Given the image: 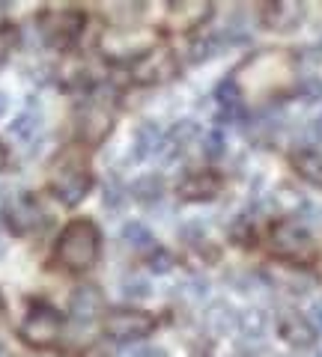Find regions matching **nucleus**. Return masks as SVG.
<instances>
[{
    "label": "nucleus",
    "mask_w": 322,
    "mask_h": 357,
    "mask_svg": "<svg viewBox=\"0 0 322 357\" xmlns=\"http://www.w3.org/2000/svg\"><path fill=\"white\" fill-rule=\"evenodd\" d=\"M149 295V283L140 280V277H129V280H123V298L129 301H143Z\"/></svg>",
    "instance_id": "obj_29"
},
{
    "label": "nucleus",
    "mask_w": 322,
    "mask_h": 357,
    "mask_svg": "<svg viewBox=\"0 0 322 357\" xmlns=\"http://www.w3.org/2000/svg\"><path fill=\"white\" fill-rule=\"evenodd\" d=\"M215 98H218V105L224 107V114L227 116H236L239 114V98H242V93H239V86H236V81H224L218 89H215Z\"/></svg>",
    "instance_id": "obj_23"
},
{
    "label": "nucleus",
    "mask_w": 322,
    "mask_h": 357,
    "mask_svg": "<svg viewBox=\"0 0 322 357\" xmlns=\"http://www.w3.org/2000/svg\"><path fill=\"white\" fill-rule=\"evenodd\" d=\"M155 319L143 310H114L105 319V333L117 342H129V340H140L152 333Z\"/></svg>",
    "instance_id": "obj_5"
},
{
    "label": "nucleus",
    "mask_w": 322,
    "mask_h": 357,
    "mask_svg": "<svg viewBox=\"0 0 322 357\" xmlns=\"http://www.w3.org/2000/svg\"><path fill=\"white\" fill-rule=\"evenodd\" d=\"M84 18L66 9V13H48L42 15V33H45L48 42H57V45H69L78 33H81Z\"/></svg>",
    "instance_id": "obj_12"
},
{
    "label": "nucleus",
    "mask_w": 322,
    "mask_h": 357,
    "mask_svg": "<svg viewBox=\"0 0 322 357\" xmlns=\"http://www.w3.org/2000/svg\"><path fill=\"white\" fill-rule=\"evenodd\" d=\"M102 199H105V206H108V208H123V203H126V191H123V182H119L117 176H108Z\"/></svg>",
    "instance_id": "obj_24"
},
{
    "label": "nucleus",
    "mask_w": 322,
    "mask_h": 357,
    "mask_svg": "<svg viewBox=\"0 0 322 357\" xmlns=\"http://www.w3.org/2000/svg\"><path fill=\"white\" fill-rule=\"evenodd\" d=\"M51 191L57 194L60 203L66 206H78L90 191V173L87 164L78 155H63L51 170Z\"/></svg>",
    "instance_id": "obj_2"
},
{
    "label": "nucleus",
    "mask_w": 322,
    "mask_h": 357,
    "mask_svg": "<svg viewBox=\"0 0 322 357\" xmlns=\"http://www.w3.org/2000/svg\"><path fill=\"white\" fill-rule=\"evenodd\" d=\"M203 152H206V158H221V155H224V134H221L218 128L206 134V146H203Z\"/></svg>",
    "instance_id": "obj_30"
},
{
    "label": "nucleus",
    "mask_w": 322,
    "mask_h": 357,
    "mask_svg": "<svg viewBox=\"0 0 322 357\" xmlns=\"http://www.w3.org/2000/svg\"><path fill=\"white\" fill-rule=\"evenodd\" d=\"M149 268L155 274H164V271H170V256L168 253H152V259H149Z\"/></svg>",
    "instance_id": "obj_32"
},
{
    "label": "nucleus",
    "mask_w": 322,
    "mask_h": 357,
    "mask_svg": "<svg viewBox=\"0 0 322 357\" xmlns=\"http://www.w3.org/2000/svg\"><path fill=\"white\" fill-rule=\"evenodd\" d=\"M302 93H305L307 102H319V98H322V81H305Z\"/></svg>",
    "instance_id": "obj_33"
},
{
    "label": "nucleus",
    "mask_w": 322,
    "mask_h": 357,
    "mask_svg": "<svg viewBox=\"0 0 322 357\" xmlns=\"http://www.w3.org/2000/svg\"><path fill=\"white\" fill-rule=\"evenodd\" d=\"M173 75H176V57L168 48H149L131 66V77L138 84H161L170 81Z\"/></svg>",
    "instance_id": "obj_6"
},
{
    "label": "nucleus",
    "mask_w": 322,
    "mask_h": 357,
    "mask_svg": "<svg viewBox=\"0 0 322 357\" xmlns=\"http://www.w3.org/2000/svg\"><path fill=\"white\" fill-rule=\"evenodd\" d=\"M260 18L269 30H295L305 18V9L302 3H265Z\"/></svg>",
    "instance_id": "obj_14"
},
{
    "label": "nucleus",
    "mask_w": 322,
    "mask_h": 357,
    "mask_svg": "<svg viewBox=\"0 0 322 357\" xmlns=\"http://www.w3.org/2000/svg\"><path fill=\"white\" fill-rule=\"evenodd\" d=\"M180 289H182V295H185L188 301H203V298L209 295V283L203 280V277H188V280H185Z\"/></svg>",
    "instance_id": "obj_28"
},
{
    "label": "nucleus",
    "mask_w": 322,
    "mask_h": 357,
    "mask_svg": "<svg viewBox=\"0 0 322 357\" xmlns=\"http://www.w3.org/2000/svg\"><path fill=\"white\" fill-rule=\"evenodd\" d=\"M123 357H164V351L161 349H152V345H140V349L126 351Z\"/></svg>",
    "instance_id": "obj_34"
},
{
    "label": "nucleus",
    "mask_w": 322,
    "mask_h": 357,
    "mask_svg": "<svg viewBox=\"0 0 322 357\" xmlns=\"http://www.w3.org/2000/svg\"><path fill=\"white\" fill-rule=\"evenodd\" d=\"M6 158H9V155H6V149L0 146V170H3V167H6Z\"/></svg>",
    "instance_id": "obj_37"
},
{
    "label": "nucleus",
    "mask_w": 322,
    "mask_h": 357,
    "mask_svg": "<svg viewBox=\"0 0 322 357\" xmlns=\"http://www.w3.org/2000/svg\"><path fill=\"white\" fill-rule=\"evenodd\" d=\"M6 253V248H3V241H0V256H3Z\"/></svg>",
    "instance_id": "obj_38"
},
{
    "label": "nucleus",
    "mask_w": 322,
    "mask_h": 357,
    "mask_svg": "<svg viewBox=\"0 0 322 357\" xmlns=\"http://www.w3.org/2000/svg\"><path fill=\"white\" fill-rule=\"evenodd\" d=\"M310 319H314V325L322 328V301H314V307H310Z\"/></svg>",
    "instance_id": "obj_35"
},
{
    "label": "nucleus",
    "mask_w": 322,
    "mask_h": 357,
    "mask_svg": "<svg viewBox=\"0 0 322 357\" xmlns=\"http://www.w3.org/2000/svg\"><path fill=\"white\" fill-rule=\"evenodd\" d=\"M13 48H15V30L9 24H3L0 27V60H6Z\"/></svg>",
    "instance_id": "obj_31"
},
{
    "label": "nucleus",
    "mask_w": 322,
    "mask_h": 357,
    "mask_svg": "<svg viewBox=\"0 0 322 357\" xmlns=\"http://www.w3.org/2000/svg\"><path fill=\"white\" fill-rule=\"evenodd\" d=\"M221 45H224V39H218V36H209L203 42H194L191 45V60L200 63V60H206V57H215V54L221 51Z\"/></svg>",
    "instance_id": "obj_25"
},
{
    "label": "nucleus",
    "mask_w": 322,
    "mask_h": 357,
    "mask_svg": "<svg viewBox=\"0 0 322 357\" xmlns=\"http://www.w3.org/2000/svg\"><path fill=\"white\" fill-rule=\"evenodd\" d=\"M218 191H221V176L215 170H194L180 178V197L191 199V203L212 199Z\"/></svg>",
    "instance_id": "obj_10"
},
{
    "label": "nucleus",
    "mask_w": 322,
    "mask_h": 357,
    "mask_svg": "<svg viewBox=\"0 0 322 357\" xmlns=\"http://www.w3.org/2000/svg\"><path fill=\"white\" fill-rule=\"evenodd\" d=\"M239 337H242V345H260L265 331H269V312L254 307V310H245L239 312Z\"/></svg>",
    "instance_id": "obj_15"
},
{
    "label": "nucleus",
    "mask_w": 322,
    "mask_h": 357,
    "mask_svg": "<svg viewBox=\"0 0 322 357\" xmlns=\"http://www.w3.org/2000/svg\"><path fill=\"white\" fill-rule=\"evenodd\" d=\"M236 325H239V312L233 310L227 301H215V304L206 310V328L212 337H227Z\"/></svg>",
    "instance_id": "obj_17"
},
{
    "label": "nucleus",
    "mask_w": 322,
    "mask_h": 357,
    "mask_svg": "<svg viewBox=\"0 0 322 357\" xmlns=\"http://www.w3.org/2000/svg\"><path fill=\"white\" fill-rule=\"evenodd\" d=\"M42 131V114L36 107H27L24 114H18L15 122H9V134L18 140H33Z\"/></svg>",
    "instance_id": "obj_20"
},
{
    "label": "nucleus",
    "mask_w": 322,
    "mask_h": 357,
    "mask_svg": "<svg viewBox=\"0 0 322 357\" xmlns=\"http://www.w3.org/2000/svg\"><path fill=\"white\" fill-rule=\"evenodd\" d=\"M293 170L305 178V182L322 188V152L316 149H295L293 152Z\"/></svg>",
    "instance_id": "obj_18"
},
{
    "label": "nucleus",
    "mask_w": 322,
    "mask_h": 357,
    "mask_svg": "<svg viewBox=\"0 0 322 357\" xmlns=\"http://www.w3.org/2000/svg\"><path fill=\"white\" fill-rule=\"evenodd\" d=\"M98 256V229L90 220H72L60 232L57 241V262L69 271H84Z\"/></svg>",
    "instance_id": "obj_1"
},
{
    "label": "nucleus",
    "mask_w": 322,
    "mask_h": 357,
    "mask_svg": "<svg viewBox=\"0 0 322 357\" xmlns=\"http://www.w3.org/2000/svg\"><path fill=\"white\" fill-rule=\"evenodd\" d=\"M161 137H164V134L159 131V126H155V122H143V126H138V131H135V149H131V158H135V161H147L152 152H159V146H161Z\"/></svg>",
    "instance_id": "obj_19"
},
{
    "label": "nucleus",
    "mask_w": 322,
    "mask_h": 357,
    "mask_svg": "<svg viewBox=\"0 0 322 357\" xmlns=\"http://www.w3.org/2000/svg\"><path fill=\"white\" fill-rule=\"evenodd\" d=\"M110 128H114V110H110L105 102H93L90 107L84 110L81 116V137L84 143H90V146H96V143H102Z\"/></svg>",
    "instance_id": "obj_9"
},
{
    "label": "nucleus",
    "mask_w": 322,
    "mask_h": 357,
    "mask_svg": "<svg viewBox=\"0 0 322 357\" xmlns=\"http://www.w3.org/2000/svg\"><path fill=\"white\" fill-rule=\"evenodd\" d=\"M269 248H272V253H277L286 262L305 265V262L314 259V238L307 236L305 227H298L293 220L275 223L272 232H269Z\"/></svg>",
    "instance_id": "obj_3"
},
{
    "label": "nucleus",
    "mask_w": 322,
    "mask_h": 357,
    "mask_svg": "<svg viewBox=\"0 0 322 357\" xmlns=\"http://www.w3.org/2000/svg\"><path fill=\"white\" fill-rule=\"evenodd\" d=\"M197 134H200L197 122H191V119L176 122V126L161 137V146H159V158H161V164H173L182 152H188V146H191V143L197 140Z\"/></svg>",
    "instance_id": "obj_8"
},
{
    "label": "nucleus",
    "mask_w": 322,
    "mask_h": 357,
    "mask_svg": "<svg viewBox=\"0 0 322 357\" xmlns=\"http://www.w3.org/2000/svg\"><path fill=\"white\" fill-rule=\"evenodd\" d=\"M131 194H135L138 203H155L161 194H164V182L161 176H143L131 185Z\"/></svg>",
    "instance_id": "obj_22"
},
{
    "label": "nucleus",
    "mask_w": 322,
    "mask_h": 357,
    "mask_svg": "<svg viewBox=\"0 0 322 357\" xmlns=\"http://www.w3.org/2000/svg\"><path fill=\"white\" fill-rule=\"evenodd\" d=\"M275 203L281 206V211H298V208H307L305 197H302V194H295L293 188H284V191H277V194H275Z\"/></svg>",
    "instance_id": "obj_26"
},
{
    "label": "nucleus",
    "mask_w": 322,
    "mask_h": 357,
    "mask_svg": "<svg viewBox=\"0 0 322 357\" xmlns=\"http://www.w3.org/2000/svg\"><path fill=\"white\" fill-rule=\"evenodd\" d=\"M6 215H9V227H13L18 236H27V232L39 229L42 227V218H45V215H42V208L36 206V199L27 197V194L9 199Z\"/></svg>",
    "instance_id": "obj_11"
},
{
    "label": "nucleus",
    "mask_w": 322,
    "mask_h": 357,
    "mask_svg": "<svg viewBox=\"0 0 322 357\" xmlns=\"http://www.w3.org/2000/svg\"><path fill=\"white\" fill-rule=\"evenodd\" d=\"M123 241H126V248L129 250H152V232L143 227V223H126V229H123Z\"/></svg>",
    "instance_id": "obj_21"
},
{
    "label": "nucleus",
    "mask_w": 322,
    "mask_h": 357,
    "mask_svg": "<svg viewBox=\"0 0 322 357\" xmlns=\"http://www.w3.org/2000/svg\"><path fill=\"white\" fill-rule=\"evenodd\" d=\"M316 357H322V349H319V354H316Z\"/></svg>",
    "instance_id": "obj_40"
},
{
    "label": "nucleus",
    "mask_w": 322,
    "mask_h": 357,
    "mask_svg": "<svg viewBox=\"0 0 322 357\" xmlns=\"http://www.w3.org/2000/svg\"><path fill=\"white\" fill-rule=\"evenodd\" d=\"M90 357H102V354H98V351H96V354H90Z\"/></svg>",
    "instance_id": "obj_39"
},
{
    "label": "nucleus",
    "mask_w": 322,
    "mask_h": 357,
    "mask_svg": "<svg viewBox=\"0 0 322 357\" xmlns=\"http://www.w3.org/2000/svg\"><path fill=\"white\" fill-rule=\"evenodd\" d=\"M6 110H9V96H6V93H0V116H3Z\"/></svg>",
    "instance_id": "obj_36"
},
{
    "label": "nucleus",
    "mask_w": 322,
    "mask_h": 357,
    "mask_svg": "<svg viewBox=\"0 0 322 357\" xmlns=\"http://www.w3.org/2000/svg\"><path fill=\"white\" fill-rule=\"evenodd\" d=\"M60 331H63L60 312L48 304H36V307H30L24 321H21L18 337L27 345H33V349H51L60 340Z\"/></svg>",
    "instance_id": "obj_4"
},
{
    "label": "nucleus",
    "mask_w": 322,
    "mask_h": 357,
    "mask_svg": "<svg viewBox=\"0 0 322 357\" xmlns=\"http://www.w3.org/2000/svg\"><path fill=\"white\" fill-rule=\"evenodd\" d=\"M277 280H281L284 289H290V292H295V295H305L307 289H310V277L307 274H298V271H290V274L284 271Z\"/></svg>",
    "instance_id": "obj_27"
},
{
    "label": "nucleus",
    "mask_w": 322,
    "mask_h": 357,
    "mask_svg": "<svg viewBox=\"0 0 322 357\" xmlns=\"http://www.w3.org/2000/svg\"><path fill=\"white\" fill-rule=\"evenodd\" d=\"M209 15H212V6L209 3H173L168 13V21L176 30H191V27H200L203 21H209Z\"/></svg>",
    "instance_id": "obj_16"
},
{
    "label": "nucleus",
    "mask_w": 322,
    "mask_h": 357,
    "mask_svg": "<svg viewBox=\"0 0 322 357\" xmlns=\"http://www.w3.org/2000/svg\"><path fill=\"white\" fill-rule=\"evenodd\" d=\"M277 331H281L284 342H290L293 349H310L316 342L314 325L305 316H298V312H284L281 321H277Z\"/></svg>",
    "instance_id": "obj_13"
},
{
    "label": "nucleus",
    "mask_w": 322,
    "mask_h": 357,
    "mask_svg": "<svg viewBox=\"0 0 322 357\" xmlns=\"http://www.w3.org/2000/svg\"><path fill=\"white\" fill-rule=\"evenodd\" d=\"M105 310V295L98 286H78L69 301V316L75 325H90Z\"/></svg>",
    "instance_id": "obj_7"
}]
</instances>
